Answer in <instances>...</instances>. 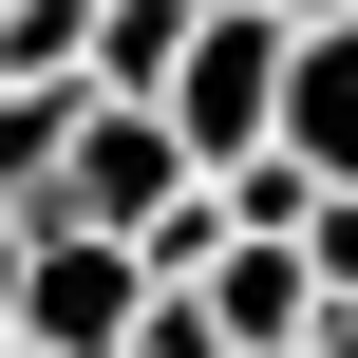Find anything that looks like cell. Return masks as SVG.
I'll use <instances>...</instances> for the list:
<instances>
[{"instance_id":"1","label":"cell","mask_w":358,"mask_h":358,"mask_svg":"<svg viewBox=\"0 0 358 358\" xmlns=\"http://www.w3.org/2000/svg\"><path fill=\"white\" fill-rule=\"evenodd\" d=\"M208 189V151L151 113V94H94L76 113V170H57V227H113V245H170V208Z\"/></svg>"},{"instance_id":"2","label":"cell","mask_w":358,"mask_h":358,"mask_svg":"<svg viewBox=\"0 0 358 358\" xmlns=\"http://www.w3.org/2000/svg\"><path fill=\"white\" fill-rule=\"evenodd\" d=\"M283 57H302V19H264V0H208V38H189V76H170V132H189L208 170L283 151Z\"/></svg>"},{"instance_id":"3","label":"cell","mask_w":358,"mask_h":358,"mask_svg":"<svg viewBox=\"0 0 358 358\" xmlns=\"http://www.w3.org/2000/svg\"><path fill=\"white\" fill-rule=\"evenodd\" d=\"M151 245H113V227H57L38 208V283H19V340L38 358H132V321H151Z\"/></svg>"},{"instance_id":"4","label":"cell","mask_w":358,"mask_h":358,"mask_svg":"<svg viewBox=\"0 0 358 358\" xmlns=\"http://www.w3.org/2000/svg\"><path fill=\"white\" fill-rule=\"evenodd\" d=\"M208 321H227V358H321V245H208Z\"/></svg>"},{"instance_id":"5","label":"cell","mask_w":358,"mask_h":358,"mask_svg":"<svg viewBox=\"0 0 358 358\" xmlns=\"http://www.w3.org/2000/svg\"><path fill=\"white\" fill-rule=\"evenodd\" d=\"M283 151L358 189V19H302V57H283Z\"/></svg>"},{"instance_id":"6","label":"cell","mask_w":358,"mask_h":358,"mask_svg":"<svg viewBox=\"0 0 358 358\" xmlns=\"http://www.w3.org/2000/svg\"><path fill=\"white\" fill-rule=\"evenodd\" d=\"M189 38H208V0H94V94H151V113H170Z\"/></svg>"},{"instance_id":"7","label":"cell","mask_w":358,"mask_h":358,"mask_svg":"<svg viewBox=\"0 0 358 358\" xmlns=\"http://www.w3.org/2000/svg\"><path fill=\"white\" fill-rule=\"evenodd\" d=\"M132 358H227V321H208V283H151V321H132Z\"/></svg>"},{"instance_id":"8","label":"cell","mask_w":358,"mask_h":358,"mask_svg":"<svg viewBox=\"0 0 358 358\" xmlns=\"http://www.w3.org/2000/svg\"><path fill=\"white\" fill-rule=\"evenodd\" d=\"M321 302H340V321H358V189H340V208H321Z\"/></svg>"},{"instance_id":"9","label":"cell","mask_w":358,"mask_h":358,"mask_svg":"<svg viewBox=\"0 0 358 358\" xmlns=\"http://www.w3.org/2000/svg\"><path fill=\"white\" fill-rule=\"evenodd\" d=\"M19 283H38V208H0V340H19Z\"/></svg>"},{"instance_id":"10","label":"cell","mask_w":358,"mask_h":358,"mask_svg":"<svg viewBox=\"0 0 358 358\" xmlns=\"http://www.w3.org/2000/svg\"><path fill=\"white\" fill-rule=\"evenodd\" d=\"M264 19H358V0H264Z\"/></svg>"},{"instance_id":"11","label":"cell","mask_w":358,"mask_h":358,"mask_svg":"<svg viewBox=\"0 0 358 358\" xmlns=\"http://www.w3.org/2000/svg\"><path fill=\"white\" fill-rule=\"evenodd\" d=\"M321 358H358V321H321Z\"/></svg>"},{"instance_id":"12","label":"cell","mask_w":358,"mask_h":358,"mask_svg":"<svg viewBox=\"0 0 358 358\" xmlns=\"http://www.w3.org/2000/svg\"><path fill=\"white\" fill-rule=\"evenodd\" d=\"M0 358H38V340H0Z\"/></svg>"}]
</instances>
